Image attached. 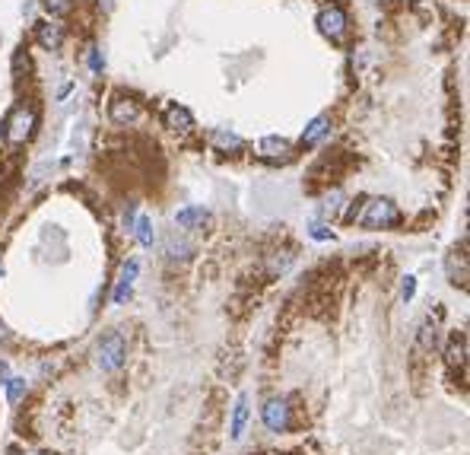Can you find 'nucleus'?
<instances>
[{"instance_id": "f257e3e1", "label": "nucleus", "mask_w": 470, "mask_h": 455, "mask_svg": "<svg viewBox=\"0 0 470 455\" xmlns=\"http://www.w3.org/2000/svg\"><path fill=\"white\" fill-rule=\"evenodd\" d=\"M349 220H356L366 230H391L400 223V211L385 198H368L359 213H349Z\"/></svg>"}, {"instance_id": "f03ea898", "label": "nucleus", "mask_w": 470, "mask_h": 455, "mask_svg": "<svg viewBox=\"0 0 470 455\" xmlns=\"http://www.w3.org/2000/svg\"><path fill=\"white\" fill-rule=\"evenodd\" d=\"M35 112L25 109V105H16V109L6 115L4 122V141L13 143V147H19V143H25L32 137V131H35Z\"/></svg>"}, {"instance_id": "7ed1b4c3", "label": "nucleus", "mask_w": 470, "mask_h": 455, "mask_svg": "<svg viewBox=\"0 0 470 455\" xmlns=\"http://www.w3.org/2000/svg\"><path fill=\"white\" fill-rule=\"evenodd\" d=\"M95 360H99V366L105 372L121 370V366H124V360H127V341H124V334H121V331L105 334V338H102V344H99V350H95Z\"/></svg>"}, {"instance_id": "20e7f679", "label": "nucleus", "mask_w": 470, "mask_h": 455, "mask_svg": "<svg viewBox=\"0 0 470 455\" xmlns=\"http://www.w3.org/2000/svg\"><path fill=\"white\" fill-rule=\"evenodd\" d=\"M260 420L270 433H286L292 423V410H289V401L286 398H270V401L260 408Z\"/></svg>"}, {"instance_id": "39448f33", "label": "nucleus", "mask_w": 470, "mask_h": 455, "mask_svg": "<svg viewBox=\"0 0 470 455\" xmlns=\"http://www.w3.org/2000/svg\"><path fill=\"white\" fill-rule=\"evenodd\" d=\"M318 29L334 42L343 39V32H347V13H343L340 7H324L321 13H318Z\"/></svg>"}, {"instance_id": "423d86ee", "label": "nucleus", "mask_w": 470, "mask_h": 455, "mask_svg": "<svg viewBox=\"0 0 470 455\" xmlns=\"http://www.w3.org/2000/svg\"><path fill=\"white\" fill-rule=\"evenodd\" d=\"M137 271H140L137 261H127L124 268H121L118 287H114V293H112V302H114V306H124V302H127V296H131V290H133V280H137Z\"/></svg>"}, {"instance_id": "0eeeda50", "label": "nucleus", "mask_w": 470, "mask_h": 455, "mask_svg": "<svg viewBox=\"0 0 470 455\" xmlns=\"http://www.w3.org/2000/svg\"><path fill=\"white\" fill-rule=\"evenodd\" d=\"M108 118H112L114 124H133L140 118V109H137V102H133V99L118 96L112 105H108Z\"/></svg>"}, {"instance_id": "6e6552de", "label": "nucleus", "mask_w": 470, "mask_h": 455, "mask_svg": "<svg viewBox=\"0 0 470 455\" xmlns=\"http://www.w3.org/2000/svg\"><path fill=\"white\" fill-rule=\"evenodd\" d=\"M289 153V141L286 137H260L258 141V156H264V160H283V156Z\"/></svg>"}, {"instance_id": "1a4fd4ad", "label": "nucleus", "mask_w": 470, "mask_h": 455, "mask_svg": "<svg viewBox=\"0 0 470 455\" xmlns=\"http://www.w3.org/2000/svg\"><path fill=\"white\" fill-rule=\"evenodd\" d=\"M38 45L44 52H57L64 45V29L57 23H38Z\"/></svg>"}, {"instance_id": "9d476101", "label": "nucleus", "mask_w": 470, "mask_h": 455, "mask_svg": "<svg viewBox=\"0 0 470 455\" xmlns=\"http://www.w3.org/2000/svg\"><path fill=\"white\" fill-rule=\"evenodd\" d=\"M165 128H171V131H191L194 128V115H191L184 105H169L165 109Z\"/></svg>"}, {"instance_id": "9b49d317", "label": "nucleus", "mask_w": 470, "mask_h": 455, "mask_svg": "<svg viewBox=\"0 0 470 455\" xmlns=\"http://www.w3.org/2000/svg\"><path fill=\"white\" fill-rule=\"evenodd\" d=\"M330 134V118L327 115H321V118H315V122L308 124V128H305V134H302V147H315L318 141H324V137Z\"/></svg>"}, {"instance_id": "f8f14e48", "label": "nucleus", "mask_w": 470, "mask_h": 455, "mask_svg": "<svg viewBox=\"0 0 470 455\" xmlns=\"http://www.w3.org/2000/svg\"><path fill=\"white\" fill-rule=\"evenodd\" d=\"M210 220V213L203 211V207H184V211H178L175 223L181 226V230H197V226H203Z\"/></svg>"}, {"instance_id": "ddd939ff", "label": "nucleus", "mask_w": 470, "mask_h": 455, "mask_svg": "<svg viewBox=\"0 0 470 455\" xmlns=\"http://www.w3.org/2000/svg\"><path fill=\"white\" fill-rule=\"evenodd\" d=\"M210 141H213V147H219L222 153H229V150H232V153H239V150L245 147V141H241L239 134H232V131H213V134H210Z\"/></svg>"}, {"instance_id": "4468645a", "label": "nucleus", "mask_w": 470, "mask_h": 455, "mask_svg": "<svg viewBox=\"0 0 470 455\" xmlns=\"http://www.w3.org/2000/svg\"><path fill=\"white\" fill-rule=\"evenodd\" d=\"M245 423H248V398L245 395H239V401H235V410H232V439H239L241 436V430H245Z\"/></svg>"}, {"instance_id": "2eb2a0df", "label": "nucleus", "mask_w": 470, "mask_h": 455, "mask_svg": "<svg viewBox=\"0 0 470 455\" xmlns=\"http://www.w3.org/2000/svg\"><path fill=\"white\" fill-rule=\"evenodd\" d=\"M165 255H169L171 261H178V258H188V255H191V245L184 242V239H178L175 232H171V236L165 239Z\"/></svg>"}, {"instance_id": "dca6fc26", "label": "nucleus", "mask_w": 470, "mask_h": 455, "mask_svg": "<svg viewBox=\"0 0 470 455\" xmlns=\"http://www.w3.org/2000/svg\"><path fill=\"white\" fill-rule=\"evenodd\" d=\"M6 401L10 404H16V401H23L25 398V391H29V385H25V379H19V376H10L6 379Z\"/></svg>"}, {"instance_id": "f3484780", "label": "nucleus", "mask_w": 470, "mask_h": 455, "mask_svg": "<svg viewBox=\"0 0 470 455\" xmlns=\"http://www.w3.org/2000/svg\"><path fill=\"white\" fill-rule=\"evenodd\" d=\"M464 357H467V341H464V338H451V344H448V363L451 366L464 363Z\"/></svg>"}, {"instance_id": "a211bd4d", "label": "nucleus", "mask_w": 470, "mask_h": 455, "mask_svg": "<svg viewBox=\"0 0 470 455\" xmlns=\"http://www.w3.org/2000/svg\"><path fill=\"white\" fill-rule=\"evenodd\" d=\"M137 239H140V245H152V223L146 217L137 220Z\"/></svg>"}, {"instance_id": "6ab92c4d", "label": "nucleus", "mask_w": 470, "mask_h": 455, "mask_svg": "<svg viewBox=\"0 0 470 455\" xmlns=\"http://www.w3.org/2000/svg\"><path fill=\"white\" fill-rule=\"evenodd\" d=\"M334 236V230H330L327 223H311V239H318V242H324V239Z\"/></svg>"}, {"instance_id": "aec40b11", "label": "nucleus", "mask_w": 470, "mask_h": 455, "mask_svg": "<svg viewBox=\"0 0 470 455\" xmlns=\"http://www.w3.org/2000/svg\"><path fill=\"white\" fill-rule=\"evenodd\" d=\"M70 4H73V0H44V7H48L51 13H67Z\"/></svg>"}, {"instance_id": "412c9836", "label": "nucleus", "mask_w": 470, "mask_h": 455, "mask_svg": "<svg viewBox=\"0 0 470 455\" xmlns=\"http://www.w3.org/2000/svg\"><path fill=\"white\" fill-rule=\"evenodd\" d=\"M89 67H92L95 73L105 67V61H102V52H99V48H89Z\"/></svg>"}, {"instance_id": "4be33fe9", "label": "nucleus", "mask_w": 470, "mask_h": 455, "mask_svg": "<svg viewBox=\"0 0 470 455\" xmlns=\"http://www.w3.org/2000/svg\"><path fill=\"white\" fill-rule=\"evenodd\" d=\"M413 293H416V277H406L404 287H400V296H404V300H413Z\"/></svg>"}, {"instance_id": "5701e85b", "label": "nucleus", "mask_w": 470, "mask_h": 455, "mask_svg": "<svg viewBox=\"0 0 470 455\" xmlns=\"http://www.w3.org/2000/svg\"><path fill=\"white\" fill-rule=\"evenodd\" d=\"M432 344H435V328L426 325L423 328V347H432Z\"/></svg>"}, {"instance_id": "b1692460", "label": "nucleus", "mask_w": 470, "mask_h": 455, "mask_svg": "<svg viewBox=\"0 0 470 455\" xmlns=\"http://www.w3.org/2000/svg\"><path fill=\"white\" fill-rule=\"evenodd\" d=\"M6 379H10V366L0 360V382H6Z\"/></svg>"}, {"instance_id": "393cba45", "label": "nucleus", "mask_w": 470, "mask_h": 455, "mask_svg": "<svg viewBox=\"0 0 470 455\" xmlns=\"http://www.w3.org/2000/svg\"><path fill=\"white\" fill-rule=\"evenodd\" d=\"M0 341H4V344H10V331H6L4 325H0Z\"/></svg>"}, {"instance_id": "a878e982", "label": "nucleus", "mask_w": 470, "mask_h": 455, "mask_svg": "<svg viewBox=\"0 0 470 455\" xmlns=\"http://www.w3.org/2000/svg\"><path fill=\"white\" fill-rule=\"evenodd\" d=\"M99 7H102V10H112V7H114V0H99Z\"/></svg>"}, {"instance_id": "bb28decb", "label": "nucleus", "mask_w": 470, "mask_h": 455, "mask_svg": "<svg viewBox=\"0 0 470 455\" xmlns=\"http://www.w3.org/2000/svg\"><path fill=\"white\" fill-rule=\"evenodd\" d=\"M23 455H42V452H23Z\"/></svg>"}, {"instance_id": "cd10ccee", "label": "nucleus", "mask_w": 470, "mask_h": 455, "mask_svg": "<svg viewBox=\"0 0 470 455\" xmlns=\"http://www.w3.org/2000/svg\"><path fill=\"white\" fill-rule=\"evenodd\" d=\"M0 274H4V268H0Z\"/></svg>"}]
</instances>
